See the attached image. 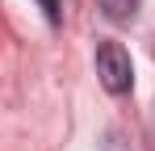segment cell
<instances>
[{
	"mask_svg": "<svg viewBox=\"0 0 155 151\" xmlns=\"http://www.w3.org/2000/svg\"><path fill=\"white\" fill-rule=\"evenodd\" d=\"M97 76L109 92H130L134 84V67H130V55L122 42H101L97 46Z\"/></svg>",
	"mask_w": 155,
	"mask_h": 151,
	"instance_id": "6da1fadb",
	"label": "cell"
},
{
	"mask_svg": "<svg viewBox=\"0 0 155 151\" xmlns=\"http://www.w3.org/2000/svg\"><path fill=\"white\" fill-rule=\"evenodd\" d=\"M42 8H46V17H51V21H59V0H42Z\"/></svg>",
	"mask_w": 155,
	"mask_h": 151,
	"instance_id": "3957f363",
	"label": "cell"
},
{
	"mask_svg": "<svg viewBox=\"0 0 155 151\" xmlns=\"http://www.w3.org/2000/svg\"><path fill=\"white\" fill-rule=\"evenodd\" d=\"M105 8V17L109 21H134L138 17V0H97Z\"/></svg>",
	"mask_w": 155,
	"mask_h": 151,
	"instance_id": "7a4b0ae2",
	"label": "cell"
}]
</instances>
